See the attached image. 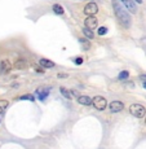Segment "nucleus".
<instances>
[{"instance_id":"nucleus-7","label":"nucleus","mask_w":146,"mask_h":149,"mask_svg":"<svg viewBox=\"0 0 146 149\" xmlns=\"http://www.w3.org/2000/svg\"><path fill=\"white\" fill-rule=\"evenodd\" d=\"M109 109L111 113H120L124 109V104L122 101H111L109 104Z\"/></svg>"},{"instance_id":"nucleus-12","label":"nucleus","mask_w":146,"mask_h":149,"mask_svg":"<svg viewBox=\"0 0 146 149\" xmlns=\"http://www.w3.org/2000/svg\"><path fill=\"white\" fill-rule=\"evenodd\" d=\"M36 93L39 95V100L40 101H43V100H45L47 98V96L49 95V88H39V90L36 91Z\"/></svg>"},{"instance_id":"nucleus-20","label":"nucleus","mask_w":146,"mask_h":149,"mask_svg":"<svg viewBox=\"0 0 146 149\" xmlns=\"http://www.w3.org/2000/svg\"><path fill=\"white\" fill-rule=\"evenodd\" d=\"M107 34V27L102 26V27H98V35H106Z\"/></svg>"},{"instance_id":"nucleus-16","label":"nucleus","mask_w":146,"mask_h":149,"mask_svg":"<svg viewBox=\"0 0 146 149\" xmlns=\"http://www.w3.org/2000/svg\"><path fill=\"white\" fill-rule=\"evenodd\" d=\"M8 105H9L8 100H0V114H1V113H4V110L8 108Z\"/></svg>"},{"instance_id":"nucleus-24","label":"nucleus","mask_w":146,"mask_h":149,"mask_svg":"<svg viewBox=\"0 0 146 149\" xmlns=\"http://www.w3.org/2000/svg\"><path fill=\"white\" fill-rule=\"evenodd\" d=\"M140 79L143 82V83H146V75H140Z\"/></svg>"},{"instance_id":"nucleus-5","label":"nucleus","mask_w":146,"mask_h":149,"mask_svg":"<svg viewBox=\"0 0 146 149\" xmlns=\"http://www.w3.org/2000/svg\"><path fill=\"white\" fill-rule=\"evenodd\" d=\"M84 25H85V27L89 29V30H94V29L98 26V20H97V17H94V16H91V17L85 18Z\"/></svg>"},{"instance_id":"nucleus-3","label":"nucleus","mask_w":146,"mask_h":149,"mask_svg":"<svg viewBox=\"0 0 146 149\" xmlns=\"http://www.w3.org/2000/svg\"><path fill=\"white\" fill-rule=\"evenodd\" d=\"M93 106H94L97 110H100V112L105 110L107 106L106 98L102 97V96H96V97H93Z\"/></svg>"},{"instance_id":"nucleus-26","label":"nucleus","mask_w":146,"mask_h":149,"mask_svg":"<svg viewBox=\"0 0 146 149\" xmlns=\"http://www.w3.org/2000/svg\"><path fill=\"white\" fill-rule=\"evenodd\" d=\"M143 88H145V90H146V83H143Z\"/></svg>"},{"instance_id":"nucleus-9","label":"nucleus","mask_w":146,"mask_h":149,"mask_svg":"<svg viewBox=\"0 0 146 149\" xmlns=\"http://www.w3.org/2000/svg\"><path fill=\"white\" fill-rule=\"evenodd\" d=\"M78 102L79 104H82V105H85V106H89V105L93 104V98H91L89 96H79L78 97Z\"/></svg>"},{"instance_id":"nucleus-27","label":"nucleus","mask_w":146,"mask_h":149,"mask_svg":"<svg viewBox=\"0 0 146 149\" xmlns=\"http://www.w3.org/2000/svg\"><path fill=\"white\" fill-rule=\"evenodd\" d=\"M145 124H146V118H145Z\"/></svg>"},{"instance_id":"nucleus-13","label":"nucleus","mask_w":146,"mask_h":149,"mask_svg":"<svg viewBox=\"0 0 146 149\" xmlns=\"http://www.w3.org/2000/svg\"><path fill=\"white\" fill-rule=\"evenodd\" d=\"M83 34H84V37L87 38V39H94V33H93V30H89V29L84 27L83 29Z\"/></svg>"},{"instance_id":"nucleus-2","label":"nucleus","mask_w":146,"mask_h":149,"mask_svg":"<svg viewBox=\"0 0 146 149\" xmlns=\"http://www.w3.org/2000/svg\"><path fill=\"white\" fill-rule=\"evenodd\" d=\"M129 113L136 118H143L146 114V109L141 104H132L129 106Z\"/></svg>"},{"instance_id":"nucleus-8","label":"nucleus","mask_w":146,"mask_h":149,"mask_svg":"<svg viewBox=\"0 0 146 149\" xmlns=\"http://www.w3.org/2000/svg\"><path fill=\"white\" fill-rule=\"evenodd\" d=\"M120 1L124 4V8L128 12H131V13H136L137 12V7H136L133 0H120Z\"/></svg>"},{"instance_id":"nucleus-4","label":"nucleus","mask_w":146,"mask_h":149,"mask_svg":"<svg viewBox=\"0 0 146 149\" xmlns=\"http://www.w3.org/2000/svg\"><path fill=\"white\" fill-rule=\"evenodd\" d=\"M97 12H98V7H97V4H96V3H93V1L88 3L87 5L84 7V14H87L88 17L94 16Z\"/></svg>"},{"instance_id":"nucleus-17","label":"nucleus","mask_w":146,"mask_h":149,"mask_svg":"<svg viewBox=\"0 0 146 149\" xmlns=\"http://www.w3.org/2000/svg\"><path fill=\"white\" fill-rule=\"evenodd\" d=\"M52 8H53V12L56 14H63V12H65L63 8H62V5H59V4H54Z\"/></svg>"},{"instance_id":"nucleus-23","label":"nucleus","mask_w":146,"mask_h":149,"mask_svg":"<svg viewBox=\"0 0 146 149\" xmlns=\"http://www.w3.org/2000/svg\"><path fill=\"white\" fill-rule=\"evenodd\" d=\"M35 70H36L38 73H44V69H40V68H38V66L35 68Z\"/></svg>"},{"instance_id":"nucleus-22","label":"nucleus","mask_w":146,"mask_h":149,"mask_svg":"<svg viewBox=\"0 0 146 149\" xmlns=\"http://www.w3.org/2000/svg\"><path fill=\"white\" fill-rule=\"evenodd\" d=\"M57 76H58V78H67V74H61V73H59Z\"/></svg>"},{"instance_id":"nucleus-15","label":"nucleus","mask_w":146,"mask_h":149,"mask_svg":"<svg viewBox=\"0 0 146 149\" xmlns=\"http://www.w3.org/2000/svg\"><path fill=\"white\" fill-rule=\"evenodd\" d=\"M128 78H129V73H128L127 70L120 71V73H119V75H118V79H119V80H127Z\"/></svg>"},{"instance_id":"nucleus-14","label":"nucleus","mask_w":146,"mask_h":149,"mask_svg":"<svg viewBox=\"0 0 146 149\" xmlns=\"http://www.w3.org/2000/svg\"><path fill=\"white\" fill-rule=\"evenodd\" d=\"M59 92H61V95L63 96L65 98H67V100H70L73 96H71V93H70V91L67 90V88H65V87H61L59 88Z\"/></svg>"},{"instance_id":"nucleus-21","label":"nucleus","mask_w":146,"mask_h":149,"mask_svg":"<svg viewBox=\"0 0 146 149\" xmlns=\"http://www.w3.org/2000/svg\"><path fill=\"white\" fill-rule=\"evenodd\" d=\"M75 64L76 65H82L83 64V57H76V59H75Z\"/></svg>"},{"instance_id":"nucleus-18","label":"nucleus","mask_w":146,"mask_h":149,"mask_svg":"<svg viewBox=\"0 0 146 149\" xmlns=\"http://www.w3.org/2000/svg\"><path fill=\"white\" fill-rule=\"evenodd\" d=\"M79 42L83 44V47H84L85 51H88V49L91 48V43L87 40V38H80V39H79Z\"/></svg>"},{"instance_id":"nucleus-6","label":"nucleus","mask_w":146,"mask_h":149,"mask_svg":"<svg viewBox=\"0 0 146 149\" xmlns=\"http://www.w3.org/2000/svg\"><path fill=\"white\" fill-rule=\"evenodd\" d=\"M12 70V64L8 59H3L0 61V74H8Z\"/></svg>"},{"instance_id":"nucleus-11","label":"nucleus","mask_w":146,"mask_h":149,"mask_svg":"<svg viewBox=\"0 0 146 149\" xmlns=\"http://www.w3.org/2000/svg\"><path fill=\"white\" fill-rule=\"evenodd\" d=\"M14 68L18 70H23L27 68V61L25 59H17V61L14 62Z\"/></svg>"},{"instance_id":"nucleus-10","label":"nucleus","mask_w":146,"mask_h":149,"mask_svg":"<svg viewBox=\"0 0 146 149\" xmlns=\"http://www.w3.org/2000/svg\"><path fill=\"white\" fill-rule=\"evenodd\" d=\"M39 64L43 69H51V68H54V66H56V64H54L53 61H51V60H48V59H40Z\"/></svg>"},{"instance_id":"nucleus-19","label":"nucleus","mask_w":146,"mask_h":149,"mask_svg":"<svg viewBox=\"0 0 146 149\" xmlns=\"http://www.w3.org/2000/svg\"><path fill=\"white\" fill-rule=\"evenodd\" d=\"M18 100H27V101H34L35 97L34 95H23L21 97H18Z\"/></svg>"},{"instance_id":"nucleus-1","label":"nucleus","mask_w":146,"mask_h":149,"mask_svg":"<svg viewBox=\"0 0 146 149\" xmlns=\"http://www.w3.org/2000/svg\"><path fill=\"white\" fill-rule=\"evenodd\" d=\"M112 7H114V12H115V16L118 18V21L120 22V25L124 29H129L132 25V20H131V16H129L128 11L119 3L118 0H112Z\"/></svg>"},{"instance_id":"nucleus-25","label":"nucleus","mask_w":146,"mask_h":149,"mask_svg":"<svg viewBox=\"0 0 146 149\" xmlns=\"http://www.w3.org/2000/svg\"><path fill=\"white\" fill-rule=\"evenodd\" d=\"M135 1H136V3H137V4H142V1H143V0H135Z\"/></svg>"}]
</instances>
